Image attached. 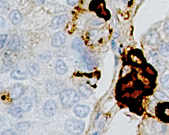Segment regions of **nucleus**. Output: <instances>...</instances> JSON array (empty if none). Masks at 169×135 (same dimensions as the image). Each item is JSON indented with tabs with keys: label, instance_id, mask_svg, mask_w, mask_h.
Segmentation results:
<instances>
[{
	"label": "nucleus",
	"instance_id": "obj_1",
	"mask_svg": "<svg viewBox=\"0 0 169 135\" xmlns=\"http://www.w3.org/2000/svg\"><path fill=\"white\" fill-rule=\"evenodd\" d=\"M60 99L62 106L65 107H71L79 100V97L73 89L62 91L60 95Z\"/></svg>",
	"mask_w": 169,
	"mask_h": 135
},
{
	"label": "nucleus",
	"instance_id": "obj_2",
	"mask_svg": "<svg viewBox=\"0 0 169 135\" xmlns=\"http://www.w3.org/2000/svg\"><path fill=\"white\" fill-rule=\"evenodd\" d=\"M85 123L81 120L75 119H69L65 124V130L70 134H79L83 132Z\"/></svg>",
	"mask_w": 169,
	"mask_h": 135
},
{
	"label": "nucleus",
	"instance_id": "obj_3",
	"mask_svg": "<svg viewBox=\"0 0 169 135\" xmlns=\"http://www.w3.org/2000/svg\"><path fill=\"white\" fill-rule=\"evenodd\" d=\"M156 116L164 122L169 123V102L164 101L159 103L156 107Z\"/></svg>",
	"mask_w": 169,
	"mask_h": 135
},
{
	"label": "nucleus",
	"instance_id": "obj_4",
	"mask_svg": "<svg viewBox=\"0 0 169 135\" xmlns=\"http://www.w3.org/2000/svg\"><path fill=\"white\" fill-rule=\"evenodd\" d=\"M64 85L63 82L58 80H51L47 82L46 90L50 95H55L61 91Z\"/></svg>",
	"mask_w": 169,
	"mask_h": 135
},
{
	"label": "nucleus",
	"instance_id": "obj_5",
	"mask_svg": "<svg viewBox=\"0 0 169 135\" xmlns=\"http://www.w3.org/2000/svg\"><path fill=\"white\" fill-rule=\"evenodd\" d=\"M56 110H57V106L52 100L47 101L43 107V114L47 117H52L55 114Z\"/></svg>",
	"mask_w": 169,
	"mask_h": 135
},
{
	"label": "nucleus",
	"instance_id": "obj_6",
	"mask_svg": "<svg viewBox=\"0 0 169 135\" xmlns=\"http://www.w3.org/2000/svg\"><path fill=\"white\" fill-rule=\"evenodd\" d=\"M24 93V87L21 84L13 85L10 90L9 95L12 100H16L20 98Z\"/></svg>",
	"mask_w": 169,
	"mask_h": 135
},
{
	"label": "nucleus",
	"instance_id": "obj_7",
	"mask_svg": "<svg viewBox=\"0 0 169 135\" xmlns=\"http://www.w3.org/2000/svg\"><path fill=\"white\" fill-rule=\"evenodd\" d=\"M66 35L62 32H58L54 34L51 43L54 47H62L66 42Z\"/></svg>",
	"mask_w": 169,
	"mask_h": 135
},
{
	"label": "nucleus",
	"instance_id": "obj_8",
	"mask_svg": "<svg viewBox=\"0 0 169 135\" xmlns=\"http://www.w3.org/2000/svg\"><path fill=\"white\" fill-rule=\"evenodd\" d=\"M68 19V16L66 14H63L60 16H57L51 20L50 27L52 29H57L61 27L62 26L66 23Z\"/></svg>",
	"mask_w": 169,
	"mask_h": 135
},
{
	"label": "nucleus",
	"instance_id": "obj_9",
	"mask_svg": "<svg viewBox=\"0 0 169 135\" xmlns=\"http://www.w3.org/2000/svg\"><path fill=\"white\" fill-rule=\"evenodd\" d=\"M75 114L79 117H85L89 114L90 109L88 106L84 105H78L73 110Z\"/></svg>",
	"mask_w": 169,
	"mask_h": 135
},
{
	"label": "nucleus",
	"instance_id": "obj_10",
	"mask_svg": "<svg viewBox=\"0 0 169 135\" xmlns=\"http://www.w3.org/2000/svg\"><path fill=\"white\" fill-rule=\"evenodd\" d=\"M144 39L146 43L150 45H156L160 39L159 34L156 31H150L144 37Z\"/></svg>",
	"mask_w": 169,
	"mask_h": 135
},
{
	"label": "nucleus",
	"instance_id": "obj_11",
	"mask_svg": "<svg viewBox=\"0 0 169 135\" xmlns=\"http://www.w3.org/2000/svg\"><path fill=\"white\" fill-rule=\"evenodd\" d=\"M20 45V41L19 37L17 35H14L10 39V40L7 44V47L9 50L15 51L18 49Z\"/></svg>",
	"mask_w": 169,
	"mask_h": 135
},
{
	"label": "nucleus",
	"instance_id": "obj_12",
	"mask_svg": "<svg viewBox=\"0 0 169 135\" xmlns=\"http://www.w3.org/2000/svg\"><path fill=\"white\" fill-rule=\"evenodd\" d=\"M82 60H83V62L86 68H87L89 70H92L95 68V58L93 56L90 55L88 54H85L83 55V58H82Z\"/></svg>",
	"mask_w": 169,
	"mask_h": 135
},
{
	"label": "nucleus",
	"instance_id": "obj_13",
	"mask_svg": "<svg viewBox=\"0 0 169 135\" xmlns=\"http://www.w3.org/2000/svg\"><path fill=\"white\" fill-rule=\"evenodd\" d=\"M9 18L12 24L14 25L20 24L21 23L22 19H23L20 12L18 10H14L11 11L9 14Z\"/></svg>",
	"mask_w": 169,
	"mask_h": 135
},
{
	"label": "nucleus",
	"instance_id": "obj_14",
	"mask_svg": "<svg viewBox=\"0 0 169 135\" xmlns=\"http://www.w3.org/2000/svg\"><path fill=\"white\" fill-rule=\"evenodd\" d=\"M72 48L75 51L82 52L84 49L83 41L80 37H75L71 43Z\"/></svg>",
	"mask_w": 169,
	"mask_h": 135
},
{
	"label": "nucleus",
	"instance_id": "obj_15",
	"mask_svg": "<svg viewBox=\"0 0 169 135\" xmlns=\"http://www.w3.org/2000/svg\"><path fill=\"white\" fill-rule=\"evenodd\" d=\"M19 106L23 112H27L30 110L32 106L31 100L29 97H24L19 103Z\"/></svg>",
	"mask_w": 169,
	"mask_h": 135
},
{
	"label": "nucleus",
	"instance_id": "obj_16",
	"mask_svg": "<svg viewBox=\"0 0 169 135\" xmlns=\"http://www.w3.org/2000/svg\"><path fill=\"white\" fill-rule=\"evenodd\" d=\"M55 70L59 75H64L68 70V67L63 60H58L56 62Z\"/></svg>",
	"mask_w": 169,
	"mask_h": 135
},
{
	"label": "nucleus",
	"instance_id": "obj_17",
	"mask_svg": "<svg viewBox=\"0 0 169 135\" xmlns=\"http://www.w3.org/2000/svg\"><path fill=\"white\" fill-rule=\"evenodd\" d=\"M8 112L12 116L16 117H22V116H23V111L22 110V109L20 108L19 106H15V105L12 106L11 107L8 108Z\"/></svg>",
	"mask_w": 169,
	"mask_h": 135
},
{
	"label": "nucleus",
	"instance_id": "obj_18",
	"mask_svg": "<svg viewBox=\"0 0 169 135\" xmlns=\"http://www.w3.org/2000/svg\"><path fill=\"white\" fill-rule=\"evenodd\" d=\"M10 76L13 79L22 80H24L25 78H27V75H26V73H24L23 71H22L21 70L16 69L11 73Z\"/></svg>",
	"mask_w": 169,
	"mask_h": 135
},
{
	"label": "nucleus",
	"instance_id": "obj_19",
	"mask_svg": "<svg viewBox=\"0 0 169 135\" xmlns=\"http://www.w3.org/2000/svg\"><path fill=\"white\" fill-rule=\"evenodd\" d=\"M79 91L80 93L85 97H88L92 94V89L84 85H81L79 86Z\"/></svg>",
	"mask_w": 169,
	"mask_h": 135
},
{
	"label": "nucleus",
	"instance_id": "obj_20",
	"mask_svg": "<svg viewBox=\"0 0 169 135\" xmlns=\"http://www.w3.org/2000/svg\"><path fill=\"white\" fill-rule=\"evenodd\" d=\"M40 68L37 64L33 63L30 64V66L28 68V72L31 76H36L40 72Z\"/></svg>",
	"mask_w": 169,
	"mask_h": 135
},
{
	"label": "nucleus",
	"instance_id": "obj_21",
	"mask_svg": "<svg viewBox=\"0 0 169 135\" xmlns=\"http://www.w3.org/2000/svg\"><path fill=\"white\" fill-rule=\"evenodd\" d=\"M160 52L162 55L165 57H168L169 56V43H162L160 45Z\"/></svg>",
	"mask_w": 169,
	"mask_h": 135
},
{
	"label": "nucleus",
	"instance_id": "obj_22",
	"mask_svg": "<svg viewBox=\"0 0 169 135\" xmlns=\"http://www.w3.org/2000/svg\"><path fill=\"white\" fill-rule=\"evenodd\" d=\"M162 86L165 89H169V75H164L160 78Z\"/></svg>",
	"mask_w": 169,
	"mask_h": 135
},
{
	"label": "nucleus",
	"instance_id": "obj_23",
	"mask_svg": "<svg viewBox=\"0 0 169 135\" xmlns=\"http://www.w3.org/2000/svg\"><path fill=\"white\" fill-rule=\"evenodd\" d=\"M30 126L29 123L28 122H21V123H18L16 125V128L18 129V130L21 132H24L26 131Z\"/></svg>",
	"mask_w": 169,
	"mask_h": 135
},
{
	"label": "nucleus",
	"instance_id": "obj_24",
	"mask_svg": "<svg viewBox=\"0 0 169 135\" xmlns=\"http://www.w3.org/2000/svg\"><path fill=\"white\" fill-rule=\"evenodd\" d=\"M155 97H156L157 99L160 100V101H166V100H169V98L162 91H156L155 93Z\"/></svg>",
	"mask_w": 169,
	"mask_h": 135
},
{
	"label": "nucleus",
	"instance_id": "obj_25",
	"mask_svg": "<svg viewBox=\"0 0 169 135\" xmlns=\"http://www.w3.org/2000/svg\"><path fill=\"white\" fill-rule=\"evenodd\" d=\"M8 35L6 34H2L1 37H0V48H2L4 45V43H5L6 39H7Z\"/></svg>",
	"mask_w": 169,
	"mask_h": 135
},
{
	"label": "nucleus",
	"instance_id": "obj_26",
	"mask_svg": "<svg viewBox=\"0 0 169 135\" xmlns=\"http://www.w3.org/2000/svg\"><path fill=\"white\" fill-rule=\"evenodd\" d=\"M164 32L167 34V35L169 37V20H167L166 21L165 24H164Z\"/></svg>",
	"mask_w": 169,
	"mask_h": 135
},
{
	"label": "nucleus",
	"instance_id": "obj_27",
	"mask_svg": "<svg viewBox=\"0 0 169 135\" xmlns=\"http://www.w3.org/2000/svg\"><path fill=\"white\" fill-rule=\"evenodd\" d=\"M66 2L69 6H74L77 5L78 3H79V0H66Z\"/></svg>",
	"mask_w": 169,
	"mask_h": 135
},
{
	"label": "nucleus",
	"instance_id": "obj_28",
	"mask_svg": "<svg viewBox=\"0 0 169 135\" xmlns=\"http://www.w3.org/2000/svg\"><path fill=\"white\" fill-rule=\"evenodd\" d=\"M6 4V2H4L3 1H1V11H2L3 10V12H5L6 10H8V8H9V6L7 5L6 6H5V5Z\"/></svg>",
	"mask_w": 169,
	"mask_h": 135
},
{
	"label": "nucleus",
	"instance_id": "obj_29",
	"mask_svg": "<svg viewBox=\"0 0 169 135\" xmlns=\"http://www.w3.org/2000/svg\"><path fill=\"white\" fill-rule=\"evenodd\" d=\"M33 2L38 6H42L45 3V0H33Z\"/></svg>",
	"mask_w": 169,
	"mask_h": 135
},
{
	"label": "nucleus",
	"instance_id": "obj_30",
	"mask_svg": "<svg viewBox=\"0 0 169 135\" xmlns=\"http://www.w3.org/2000/svg\"><path fill=\"white\" fill-rule=\"evenodd\" d=\"M3 134H16V133L12 130H6V131H4L3 132Z\"/></svg>",
	"mask_w": 169,
	"mask_h": 135
},
{
	"label": "nucleus",
	"instance_id": "obj_31",
	"mask_svg": "<svg viewBox=\"0 0 169 135\" xmlns=\"http://www.w3.org/2000/svg\"><path fill=\"white\" fill-rule=\"evenodd\" d=\"M6 24V20L2 17H1V29H3L4 27H5Z\"/></svg>",
	"mask_w": 169,
	"mask_h": 135
},
{
	"label": "nucleus",
	"instance_id": "obj_32",
	"mask_svg": "<svg viewBox=\"0 0 169 135\" xmlns=\"http://www.w3.org/2000/svg\"><path fill=\"white\" fill-rule=\"evenodd\" d=\"M120 35V32L119 31H117V32H115L114 34V37L116 39V38H118Z\"/></svg>",
	"mask_w": 169,
	"mask_h": 135
},
{
	"label": "nucleus",
	"instance_id": "obj_33",
	"mask_svg": "<svg viewBox=\"0 0 169 135\" xmlns=\"http://www.w3.org/2000/svg\"><path fill=\"white\" fill-rule=\"evenodd\" d=\"M103 126H104V122H103V121H102V122H101L99 124V128H103Z\"/></svg>",
	"mask_w": 169,
	"mask_h": 135
},
{
	"label": "nucleus",
	"instance_id": "obj_34",
	"mask_svg": "<svg viewBox=\"0 0 169 135\" xmlns=\"http://www.w3.org/2000/svg\"><path fill=\"white\" fill-rule=\"evenodd\" d=\"M112 49H114V48H115V42H114V40L112 41Z\"/></svg>",
	"mask_w": 169,
	"mask_h": 135
},
{
	"label": "nucleus",
	"instance_id": "obj_35",
	"mask_svg": "<svg viewBox=\"0 0 169 135\" xmlns=\"http://www.w3.org/2000/svg\"><path fill=\"white\" fill-rule=\"evenodd\" d=\"M99 115H100V113H98V116H97V117H96V120H98V119L99 118Z\"/></svg>",
	"mask_w": 169,
	"mask_h": 135
},
{
	"label": "nucleus",
	"instance_id": "obj_36",
	"mask_svg": "<svg viewBox=\"0 0 169 135\" xmlns=\"http://www.w3.org/2000/svg\"><path fill=\"white\" fill-rule=\"evenodd\" d=\"M98 132H95V133H94L93 134H98L99 133H98Z\"/></svg>",
	"mask_w": 169,
	"mask_h": 135
},
{
	"label": "nucleus",
	"instance_id": "obj_37",
	"mask_svg": "<svg viewBox=\"0 0 169 135\" xmlns=\"http://www.w3.org/2000/svg\"><path fill=\"white\" fill-rule=\"evenodd\" d=\"M140 1H143V0H140Z\"/></svg>",
	"mask_w": 169,
	"mask_h": 135
},
{
	"label": "nucleus",
	"instance_id": "obj_38",
	"mask_svg": "<svg viewBox=\"0 0 169 135\" xmlns=\"http://www.w3.org/2000/svg\"><path fill=\"white\" fill-rule=\"evenodd\" d=\"M123 1H124V2H125V0H123Z\"/></svg>",
	"mask_w": 169,
	"mask_h": 135
}]
</instances>
